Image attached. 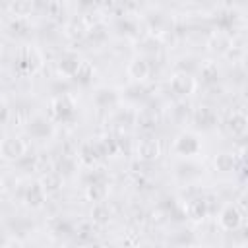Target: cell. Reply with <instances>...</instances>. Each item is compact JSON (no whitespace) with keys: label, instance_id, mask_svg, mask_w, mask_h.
Wrapping results in <instances>:
<instances>
[{"label":"cell","instance_id":"obj_1","mask_svg":"<svg viewBox=\"0 0 248 248\" xmlns=\"http://www.w3.org/2000/svg\"><path fill=\"white\" fill-rule=\"evenodd\" d=\"M76 97L72 93H60L54 95L48 103V114L54 122H70L76 116Z\"/></svg>","mask_w":248,"mask_h":248},{"label":"cell","instance_id":"obj_2","mask_svg":"<svg viewBox=\"0 0 248 248\" xmlns=\"http://www.w3.org/2000/svg\"><path fill=\"white\" fill-rule=\"evenodd\" d=\"M43 66V54L31 45H23L16 54V70L21 76L37 74Z\"/></svg>","mask_w":248,"mask_h":248},{"label":"cell","instance_id":"obj_3","mask_svg":"<svg viewBox=\"0 0 248 248\" xmlns=\"http://www.w3.org/2000/svg\"><path fill=\"white\" fill-rule=\"evenodd\" d=\"M27 155V141L19 136H6L0 141V157L10 163H17Z\"/></svg>","mask_w":248,"mask_h":248},{"label":"cell","instance_id":"obj_4","mask_svg":"<svg viewBox=\"0 0 248 248\" xmlns=\"http://www.w3.org/2000/svg\"><path fill=\"white\" fill-rule=\"evenodd\" d=\"M169 87H170V91H172L176 97L184 99V97L192 95V93L198 89V79H196L192 74H188V72H184V70H178V72H174V74L170 76Z\"/></svg>","mask_w":248,"mask_h":248},{"label":"cell","instance_id":"obj_5","mask_svg":"<svg viewBox=\"0 0 248 248\" xmlns=\"http://www.w3.org/2000/svg\"><path fill=\"white\" fill-rule=\"evenodd\" d=\"M242 221H244V213L236 207V203H225L219 211V217H217V223L223 231H238L242 227Z\"/></svg>","mask_w":248,"mask_h":248},{"label":"cell","instance_id":"obj_6","mask_svg":"<svg viewBox=\"0 0 248 248\" xmlns=\"http://www.w3.org/2000/svg\"><path fill=\"white\" fill-rule=\"evenodd\" d=\"M172 149L176 155H182V157H192V155H198L202 151V141L196 134L192 132H182L176 136L174 143H172Z\"/></svg>","mask_w":248,"mask_h":248},{"label":"cell","instance_id":"obj_7","mask_svg":"<svg viewBox=\"0 0 248 248\" xmlns=\"http://www.w3.org/2000/svg\"><path fill=\"white\" fill-rule=\"evenodd\" d=\"M163 153V145L157 138H141L136 145V155L138 159L145 161V163H151V161H157Z\"/></svg>","mask_w":248,"mask_h":248},{"label":"cell","instance_id":"obj_8","mask_svg":"<svg viewBox=\"0 0 248 248\" xmlns=\"http://www.w3.org/2000/svg\"><path fill=\"white\" fill-rule=\"evenodd\" d=\"M207 48L213 54H231L232 50V35L223 29H215L207 37Z\"/></svg>","mask_w":248,"mask_h":248},{"label":"cell","instance_id":"obj_9","mask_svg":"<svg viewBox=\"0 0 248 248\" xmlns=\"http://www.w3.org/2000/svg\"><path fill=\"white\" fill-rule=\"evenodd\" d=\"M184 215L190 221H203L209 215V202L202 196L192 198L184 203Z\"/></svg>","mask_w":248,"mask_h":248},{"label":"cell","instance_id":"obj_10","mask_svg":"<svg viewBox=\"0 0 248 248\" xmlns=\"http://www.w3.org/2000/svg\"><path fill=\"white\" fill-rule=\"evenodd\" d=\"M192 120H194V124H196V128H200V130H209V128H213V126L217 124V112H215V108H211V107H207V105H200L198 108H194Z\"/></svg>","mask_w":248,"mask_h":248},{"label":"cell","instance_id":"obj_11","mask_svg":"<svg viewBox=\"0 0 248 248\" xmlns=\"http://www.w3.org/2000/svg\"><path fill=\"white\" fill-rule=\"evenodd\" d=\"M225 126H227V132H229L232 138L240 140V138H244L246 132H248V118H246V114H244L242 110H232V112L229 114Z\"/></svg>","mask_w":248,"mask_h":248},{"label":"cell","instance_id":"obj_12","mask_svg":"<svg viewBox=\"0 0 248 248\" xmlns=\"http://www.w3.org/2000/svg\"><path fill=\"white\" fill-rule=\"evenodd\" d=\"M126 74H128L130 79H134V81L140 83V81H145V79L149 78L151 66H149V62H147L143 56H134V58L128 62Z\"/></svg>","mask_w":248,"mask_h":248},{"label":"cell","instance_id":"obj_13","mask_svg":"<svg viewBox=\"0 0 248 248\" xmlns=\"http://www.w3.org/2000/svg\"><path fill=\"white\" fill-rule=\"evenodd\" d=\"M23 200H25V203H27L29 207H33V209H39V207L45 205V202H46V192L43 190V186L39 184V180H37V182H31V184L25 188Z\"/></svg>","mask_w":248,"mask_h":248},{"label":"cell","instance_id":"obj_14","mask_svg":"<svg viewBox=\"0 0 248 248\" xmlns=\"http://www.w3.org/2000/svg\"><path fill=\"white\" fill-rule=\"evenodd\" d=\"M27 132L37 140H45L52 134V124H50V120H46L43 116H35V118H29Z\"/></svg>","mask_w":248,"mask_h":248},{"label":"cell","instance_id":"obj_15","mask_svg":"<svg viewBox=\"0 0 248 248\" xmlns=\"http://www.w3.org/2000/svg\"><path fill=\"white\" fill-rule=\"evenodd\" d=\"M101 157H103V155H101V151H99V147H97L95 141H83V143L79 145L78 161H81L85 167H93V165H97V161H99Z\"/></svg>","mask_w":248,"mask_h":248},{"label":"cell","instance_id":"obj_16","mask_svg":"<svg viewBox=\"0 0 248 248\" xmlns=\"http://www.w3.org/2000/svg\"><path fill=\"white\" fill-rule=\"evenodd\" d=\"M108 196V186L105 180H91L85 184V198L93 203H101L105 202Z\"/></svg>","mask_w":248,"mask_h":248},{"label":"cell","instance_id":"obj_17","mask_svg":"<svg viewBox=\"0 0 248 248\" xmlns=\"http://www.w3.org/2000/svg\"><path fill=\"white\" fill-rule=\"evenodd\" d=\"M213 165H215V169L221 170V172H231V170H234V169L240 165V161L234 157V153L223 151V153H219V155L213 159Z\"/></svg>","mask_w":248,"mask_h":248},{"label":"cell","instance_id":"obj_18","mask_svg":"<svg viewBox=\"0 0 248 248\" xmlns=\"http://www.w3.org/2000/svg\"><path fill=\"white\" fill-rule=\"evenodd\" d=\"M93 101H95V105L99 107V108H112V107H116V103H118V95H116V91L114 89H99L97 93H95V97H93Z\"/></svg>","mask_w":248,"mask_h":248},{"label":"cell","instance_id":"obj_19","mask_svg":"<svg viewBox=\"0 0 248 248\" xmlns=\"http://www.w3.org/2000/svg\"><path fill=\"white\" fill-rule=\"evenodd\" d=\"M79 56L78 54H64L60 60H58V72L66 78H74L78 66H79Z\"/></svg>","mask_w":248,"mask_h":248},{"label":"cell","instance_id":"obj_20","mask_svg":"<svg viewBox=\"0 0 248 248\" xmlns=\"http://www.w3.org/2000/svg\"><path fill=\"white\" fill-rule=\"evenodd\" d=\"M93 74H95V66H93L89 60L81 58V60H79V66H78V70H76V74H74L72 79H76V81L81 83V85H87V83L91 81Z\"/></svg>","mask_w":248,"mask_h":248},{"label":"cell","instance_id":"obj_21","mask_svg":"<svg viewBox=\"0 0 248 248\" xmlns=\"http://www.w3.org/2000/svg\"><path fill=\"white\" fill-rule=\"evenodd\" d=\"M39 184L43 186V190H45L46 196H48V194H54V192H58V190L62 188V176H60L56 170H54V172H46V174L41 176Z\"/></svg>","mask_w":248,"mask_h":248},{"label":"cell","instance_id":"obj_22","mask_svg":"<svg viewBox=\"0 0 248 248\" xmlns=\"http://www.w3.org/2000/svg\"><path fill=\"white\" fill-rule=\"evenodd\" d=\"M110 221V209L105 202L101 203H93L91 207V223L93 225H107Z\"/></svg>","mask_w":248,"mask_h":248},{"label":"cell","instance_id":"obj_23","mask_svg":"<svg viewBox=\"0 0 248 248\" xmlns=\"http://www.w3.org/2000/svg\"><path fill=\"white\" fill-rule=\"evenodd\" d=\"M33 2H25V0H19V2H12L8 4V10L10 14L14 16V19H27V16L33 12Z\"/></svg>","mask_w":248,"mask_h":248},{"label":"cell","instance_id":"obj_24","mask_svg":"<svg viewBox=\"0 0 248 248\" xmlns=\"http://www.w3.org/2000/svg\"><path fill=\"white\" fill-rule=\"evenodd\" d=\"M200 78L203 83H215L219 79V68L213 60H205L202 66H200Z\"/></svg>","mask_w":248,"mask_h":248},{"label":"cell","instance_id":"obj_25","mask_svg":"<svg viewBox=\"0 0 248 248\" xmlns=\"http://www.w3.org/2000/svg\"><path fill=\"white\" fill-rule=\"evenodd\" d=\"M134 122L138 124V128L149 132V130H153L157 126V114L153 110H141V112L136 114V120Z\"/></svg>","mask_w":248,"mask_h":248},{"label":"cell","instance_id":"obj_26","mask_svg":"<svg viewBox=\"0 0 248 248\" xmlns=\"http://www.w3.org/2000/svg\"><path fill=\"white\" fill-rule=\"evenodd\" d=\"M66 31H68V37L72 39H83L87 35V27L83 25L81 17H72L66 25Z\"/></svg>","mask_w":248,"mask_h":248},{"label":"cell","instance_id":"obj_27","mask_svg":"<svg viewBox=\"0 0 248 248\" xmlns=\"http://www.w3.org/2000/svg\"><path fill=\"white\" fill-rule=\"evenodd\" d=\"M76 165H78V159H76L74 155H62V157L58 159V163H56V172H58L60 176L70 174L72 170H76Z\"/></svg>","mask_w":248,"mask_h":248},{"label":"cell","instance_id":"obj_28","mask_svg":"<svg viewBox=\"0 0 248 248\" xmlns=\"http://www.w3.org/2000/svg\"><path fill=\"white\" fill-rule=\"evenodd\" d=\"M45 12L52 19H62V16H66V4H62V2H48L45 6Z\"/></svg>","mask_w":248,"mask_h":248},{"label":"cell","instance_id":"obj_29","mask_svg":"<svg viewBox=\"0 0 248 248\" xmlns=\"http://www.w3.org/2000/svg\"><path fill=\"white\" fill-rule=\"evenodd\" d=\"M85 37H87L89 41H93V43H103V41L107 39V31H105V25H103V23H99V25H93V27H89Z\"/></svg>","mask_w":248,"mask_h":248},{"label":"cell","instance_id":"obj_30","mask_svg":"<svg viewBox=\"0 0 248 248\" xmlns=\"http://www.w3.org/2000/svg\"><path fill=\"white\" fill-rule=\"evenodd\" d=\"M93 227H91V223H83L81 227H79V238L81 240H87V242H91V231Z\"/></svg>","mask_w":248,"mask_h":248},{"label":"cell","instance_id":"obj_31","mask_svg":"<svg viewBox=\"0 0 248 248\" xmlns=\"http://www.w3.org/2000/svg\"><path fill=\"white\" fill-rule=\"evenodd\" d=\"M8 118H10V107L4 101H0V124H6Z\"/></svg>","mask_w":248,"mask_h":248},{"label":"cell","instance_id":"obj_32","mask_svg":"<svg viewBox=\"0 0 248 248\" xmlns=\"http://www.w3.org/2000/svg\"><path fill=\"white\" fill-rule=\"evenodd\" d=\"M83 248H107L103 242H97V240H91V242H85Z\"/></svg>","mask_w":248,"mask_h":248},{"label":"cell","instance_id":"obj_33","mask_svg":"<svg viewBox=\"0 0 248 248\" xmlns=\"http://www.w3.org/2000/svg\"><path fill=\"white\" fill-rule=\"evenodd\" d=\"M0 244H2V232H0Z\"/></svg>","mask_w":248,"mask_h":248}]
</instances>
